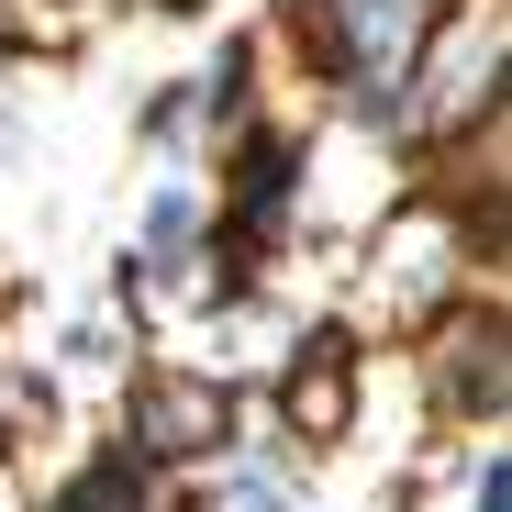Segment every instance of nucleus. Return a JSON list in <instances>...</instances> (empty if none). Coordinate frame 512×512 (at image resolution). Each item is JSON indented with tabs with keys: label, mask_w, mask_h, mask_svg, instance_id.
Instances as JSON below:
<instances>
[{
	"label": "nucleus",
	"mask_w": 512,
	"mask_h": 512,
	"mask_svg": "<svg viewBox=\"0 0 512 512\" xmlns=\"http://www.w3.org/2000/svg\"><path fill=\"white\" fill-rule=\"evenodd\" d=\"M468 245H501V212H457L435 190H412L379 212L368 256H357V323L379 334H435L457 301H468V268L479 256Z\"/></svg>",
	"instance_id": "nucleus-1"
},
{
	"label": "nucleus",
	"mask_w": 512,
	"mask_h": 512,
	"mask_svg": "<svg viewBox=\"0 0 512 512\" xmlns=\"http://www.w3.org/2000/svg\"><path fill=\"white\" fill-rule=\"evenodd\" d=\"M479 112H501V0L435 23L412 56V90H401V123H423V134H468Z\"/></svg>",
	"instance_id": "nucleus-2"
},
{
	"label": "nucleus",
	"mask_w": 512,
	"mask_h": 512,
	"mask_svg": "<svg viewBox=\"0 0 512 512\" xmlns=\"http://www.w3.org/2000/svg\"><path fill=\"white\" fill-rule=\"evenodd\" d=\"M223 423H234V390H212L201 368H134V390H123V457L134 468H201V457H223Z\"/></svg>",
	"instance_id": "nucleus-3"
},
{
	"label": "nucleus",
	"mask_w": 512,
	"mask_h": 512,
	"mask_svg": "<svg viewBox=\"0 0 512 512\" xmlns=\"http://www.w3.org/2000/svg\"><path fill=\"white\" fill-rule=\"evenodd\" d=\"M423 379H435V412L457 435H490L501 423V390H512V334H501V301L479 312H446L435 346H423Z\"/></svg>",
	"instance_id": "nucleus-4"
},
{
	"label": "nucleus",
	"mask_w": 512,
	"mask_h": 512,
	"mask_svg": "<svg viewBox=\"0 0 512 512\" xmlns=\"http://www.w3.org/2000/svg\"><path fill=\"white\" fill-rule=\"evenodd\" d=\"M268 401H279V435H290V446H346V435H357V346H346L334 323L301 334Z\"/></svg>",
	"instance_id": "nucleus-5"
},
{
	"label": "nucleus",
	"mask_w": 512,
	"mask_h": 512,
	"mask_svg": "<svg viewBox=\"0 0 512 512\" xmlns=\"http://www.w3.org/2000/svg\"><path fill=\"white\" fill-rule=\"evenodd\" d=\"M190 512H290V468H223V479H201V501Z\"/></svg>",
	"instance_id": "nucleus-6"
},
{
	"label": "nucleus",
	"mask_w": 512,
	"mask_h": 512,
	"mask_svg": "<svg viewBox=\"0 0 512 512\" xmlns=\"http://www.w3.org/2000/svg\"><path fill=\"white\" fill-rule=\"evenodd\" d=\"M190 234H201V201H190V179H167V190H156V212H145V245L167 256V245H190Z\"/></svg>",
	"instance_id": "nucleus-7"
},
{
	"label": "nucleus",
	"mask_w": 512,
	"mask_h": 512,
	"mask_svg": "<svg viewBox=\"0 0 512 512\" xmlns=\"http://www.w3.org/2000/svg\"><path fill=\"white\" fill-rule=\"evenodd\" d=\"M468 512H512V468H501V446L468 468Z\"/></svg>",
	"instance_id": "nucleus-8"
},
{
	"label": "nucleus",
	"mask_w": 512,
	"mask_h": 512,
	"mask_svg": "<svg viewBox=\"0 0 512 512\" xmlns=\"http://www.w3.org/2000/svg\"><path fill=\"white\" fill-rule=\"evenodd\" d=\"M167 12H190V0H167Z\"/></svg>",
	"instance_id": "nucleus-9"
},
{
	"label": "nucleus",
	"mask_w": 512,
	"mask_h": 512,
	"mask_svg": "<svg viewBox=\"0 0 512 512\" xmlns=\"http://www.w3.org/2000/svg\"><path fill=\"white\" fill-rule=\"evenodd\" d=\"M0 501H12V490H0Z\"/></svg>",
	"instance_id": "nucleus-10"
}]
</instances>
